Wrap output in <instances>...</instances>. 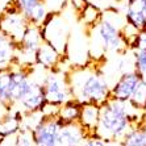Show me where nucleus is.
Listing matches in <instances>:
<instances>
[{
    "instance_id": "1",
    "label": "nucleus",
    "mask_w": 146,
    "mask_h": 146,
    "mask_svg": "<svg viewBox=\"0 0 146 146\" xmlns=\"http://www.w3.org/2000/svg\"><path fill=\"white\" fill-rule=\"evenodd\" d=\"M143 121L142 109L133 107L129 102L109 98L100 106V117L95 133L106 142H121L122 137L133 125Z\"/></svg>"
},
{
    "instance_id": "2",
    "label": "nucleus",
    "mask_w": 146,
    "mask_h": 146,
    "mask_svg": "<svg viewBox=\"0 0 146 146\" xmlns=\"http://www.w3.org/2000/svg\"><path fill=\"white\" fill-rule=\"evenodd\" d=\"M66 76L71 88L72 99L78 100L80 104L95 103L102 106L111 98V86L104 72L95 63L72 67Z\"/></svg>"
},
{
    "instance_id": "3",
    "label": "nucleus",
    "mask_w": 146,
    "mask_h": 146,
    "mask_svg": "<svg viewBox=\"0 0 146 146\" xmlns=\"http://www.w3.org/2000/svg\"><path fill=\"white\" fill-rule=\"evenodd\" d=\"M33 66L15 62L0 70V107L5 112L13 111L24 94L34 82Z\"/></svg>"
},
{
    "instance_id": "4",
    "label": "nucleus",
    "mask_w": 146,
    "mask_h": 146,
    "mask_svg": "<svg viewBox=\"0 0 146 146\" xmlns=\"http://www.w3.org/2000/svg\"><path fill=\"white\" fill-rule=\"evenodd\" d=\"M44 90L45 100L48 107H59L63 103L72 99L71 88L68 84L66 74H62L58 70H50L45 75L44 80L41 82Z\"/></svg>"
},
{
    "instance_id": "5",
    "label": "nucleus",
    "mask_w": 146,
    "mask_h": 146,
    "mask_svg": "<svg viewBox=\"0 0 146 146\" xmlns=\"http://www.w3.org/2000/svg\"><path fill=\"white\" fill-rule=\"evenodd\" d=\"M68 27L59 13H49L41 24V36L44 42L51 45L62 55H66L68 48Z\"/></svg>"
},
{
    "instance_id": "6",
    "label": "nucleus",
    "mask_w": 146,
    "mask_h": 146,
    "mask_svg": "<svg viewBox=\"0 0 146 146\" xmlns=\"http://www.w3.org/2000/svg\"><path fill=\"white\" fill-rule=\"evenodd\" d=\"M92 29L95 31L98 42L100 44L103 51H113L117 54H124L130 50L128 42L122 37L121 28L115 25L104 16H102L99 23L95 27H92Z\"/></svg>"
},
{
    "instance_id": "7",
    "label": "nucleus",
    "mask_w": 146,
    "mask_h": 146,
    "mask_svg": "<svg viewBox=\"0 0 146 146\" xmlns=\"http://www.w3.org/2000/svg\"><path fill=\"white\" fill-rule=\"evenodd\" d=\"M63 122L58 119L55 112H42L41 117L31 128L36 146H55L58 133Z\"/></svg>"
},
{
    "instance_id": "8",
    "label": "nucleus",
    "mask_w": 146,
    "mask_h": 146,
    "mask_svg": "<svg viewBox=\"0 0 146 146\" xmlns=\"http://www.w3.org/2000/svg\"><path fill=\"white\" fill-rule=\"evenodd\" d=\"M42 42L44 40L41 36V25L29 24L23 38L17 44L16 61L21 65L34 66V55Z\"/></svg>"
},
{
    "instance_id": "9",
    "label": "nucleus",
    "mask_w": 146,
    "mask_h": 146,
    "mask_svg": "<svg viewBox=\"0 0 146 146\" xmlns=\"http://www.w3.org/2000/svg\"><path fill=\"white\" fill-rule=\"evenodd\" d=\"M29 24L31 23L25 19L24 15L12 4H9L0 15V29L8 34L16 44H19V41L23 38Z\"/></svg>"
},
{
    "instance_id": "10",
    "label": "nucleus",
    "mask_w": 146,
    "mask_h": 146,
    "mask_svg": "<svg viewBox=\"0 0 146 146\" xmlns=\"http://www.w3.org/2000/svg\"><path fill=\"white\" fill-rule=\"evenodd\" d=\"M45 107H46V100H45L42 84L34 80L29 90L25 92V95L19 100L15 109L21 111L24 115H29V113L44 112Z\"/></svg>"
},
{
    "instance_id": "11",
    "label": "nucleus",
    "mask_w": 146,
    "mask_h": 146,
    "mask_svg": "<svg viewBox=\"0 0 146 146\" xmlns=\"http://www.w3.org/2000/svg\"><path fill=\"white\" fill-rule=\"evenodd\" d=\"M11 4L34 25H41L49 15L45 0H12Z\"/></svg>"
},
{
    "instance_id": "12",
    "label": "nucleus",
    "mask_w": 146,
    "mask_h": 146,
    "mask_svg": "<svg viewBox=\"0 0 146 146\" xmlns=\"http://www.w3.org/2000/svg\"><path fill=\"white\" fill-rule=\"evenodd\" d=\"M141 78L136 71L120 74L119 79L111 86V98L117 99L120 102H129Z\"/></svg>"
},
{
    "instance_id": "13",
    "label": "nucleus",
    "mask_w": 146,
    "mask_h": 146,
    "mask_svg": "<svg viewBox=\"0 0 146 146\" xmlns=\"http://www.w3.org/2000/svg\"><path fill=\"white\" fill-rule=\"evenodd\" d=\"M122 15L129 25L137 31L146 28V0H125Z\"/></svg>"
},
{
    "instance_id": "14",
    "label": "nucleus",
    "mask_w": 146,
    "mask_h": 146,
    "mask_svg": "<svg viewBox=\"0 0 146 146\" xmlns=\"http://www.w3.org/2000/svg\"><path fill=\"white\" fill-rule=\"evenodd\" d=\"M87 136L88 133L78 121L67 122L61 126L55 146H80Z\"/></svg>"
},
{
    "instance_id": "15",
    "label": "nucleus",
    "mask_w": 146,
    "mask_h": 146,
    "mask_svg": "<svg viewBox=\"0 0 146 146\" xmlns=\"http://www.w3.org/2000/svg\"><path fill=\"white\" fill-rule=\"evenodd\" d=\"M65 55H62L57 49L51 45L42 42L34 55V66H40L44 70H58V66L62 62Z\"/></svg>"
},
{
    "instance_id": "16",
    "label": "nucleus",
    "mask_w": 146,
    "mask_h": 146,
    "mask_svg": "<svg viewBox=\"0 0 146 146\" xmlns=\"http://www.w3.org/2000/svg\"><path fill=\"white\" fill-rule=\"evenodd\" d=\"M23 120L24 113L19 109L5 112V115L0 117V138L17 134L23 126Z\"/></svg>"
},
{
    "instance_id": "17",
    "label": "nucleus",
    "mask_w": 146,
    "mask_h": 146,
    "mask_svg": "<svg viewBox=\"0 0 146 146\" xmlns=\"http://www.w3.org/2000/svg\"><path fill=\"white\" fill-rule=\"evenodd\" d=\"M99 117H100V106L95 103H84L82 104L80 115L78 122L86 129L88 134H94L98 126Z\"/></svg>"
},
{
    "instance_id": "18",
    "label": "nucleus",
    "mask_w": 146,
    "mask_h": 146,
    "mask_svg": "<svg viewBox=\"0 0 146 146\" xmlns=\"http://www.w3.org/2000/svg\"><path fill=\"white\" fill-rule=\"evenodd\" d=\"M17 44L0 29V70L16 62Z\"/></svg>"
},
{
    "instance_id": "19",
    "label": "nucleus",
    "mask_w": 146,
    "mask_h": 146,
    "mask_svg": "<svg viewBox=\"0 0 146 146\" xmlns=\"http://www.w3.org/2000/svg\"><path fill=\"white\" fill-rule=\"evenodd\" d=\"M122 146H146V121L133 125L121 139Z\"/></svg>"
},
{
    "instance_id": "20",
    "label": "nucleus",
    "mask_w": 146,
    "mask_h": 146,
    "mask_svg": "<svg viewBox=\"0 0 146 146\" xmlns=\"http://www.w3.org/2000/svg\"><path fill=\"white\" fill-rule=\"evenodd\" d=\"M80 108H82L80 103L78 100H75V99H71V100H68V102L63 103L62 106L58 107L55 115L58 116V119L61 120L63 124L75 122L79 120Z\"/></svg>"
},
{
    "instance_id": "21",
    "label": "nucleus",
    "mask_w": 146,
    "mask_h": 146,
    "mask_svg": "<svg viewBox=\"0 0 146 146\" xmlns=\"http://www.w3.org/2000/svg\"><path fill=\"white\" fill-rule=\"evenodd\" d=\"M80 17L86 27L92 28L102 19V11L92 3H83L80 9Z\"/></svg>"
},
{
    "instance_id": "22",
    "label": "nucleus",
    "mask_w": 146,
    "mask_h": 146,
    "mask_svg": "<svg viewBox=\"0 0 146 146\" xmlns=\"http://www.w3.org/2000/svg\"><path fill=\"white\" fill-rule=\"evenodd\" d=\"M129 103L138 109L143 108V106L146 104V82L141 80L138 83V86L133 92V95L130 96Z\"/></svg>"
},
{
    "instance_id": "23",
    "label": "nucleus",
    "mask_w": 146,
    "mask_h": 146,
    "mask_svg": "<svg viewBox=\"0 0 146 146\" xmlns=\"http://www.w3.org/2000/svg\"><path fill=\"white\" fill-rule=\"evenodd\" d=\"M134 58V71L141 80L146 82V50H132Z\"/></svg>"
},
{
    "instance_id": "24",
    "label": "nucleus",
    "mask_w": 146,
    "mask_h": 146,
    "mask_svg": "<svg viewBox=\"0 0 146 146\" xmlns=\"http://www.w3.org/2000/svg\"><path fill=\"white\" fill-rule=\"evenodd\" d=\"M15 146H36L32 137V130L27 126H21V129L16 134V141H15Z\"/></svg>"
},
{
    "instance_id": "25",
    "label": "nucleus",
    "mask_w": 146,
    "mask_h": 146,
    "mask_svg": "<svg viewBox=\"0 0 146 146\" xmlns=\"http://www.w3.org/2000/svg\"><path fill=\"white\" fill-rule=\"evenodd\" d=\"M129 49L130 50H146V28L137 32Z\"/></svg>"
},
{
    "instance_id": "26",
    "label": "nucleus",
    "mask_w": 146,
    "mask_h": 146,
    "mask_svg": "<svg viewBox=\"0 0 146 146\" xmlns=\"http://www.w3.org/2000/svg\"><path fill=\"white\" fill-rule=\"evenodd\" d=\"M80 146H107V142L100 137H98L96 134H88Z\"/></svg>"
},
{
    "instance_id": "27",
    "label": "nucleus",
    "mask_w": 146,
    "mask_h": 146,
    "mask_svg": "<svg viewBox=\"0 0 146 146\" xmlns=\"http://www.w3.org/2000/svg\"><path fill=\"white\" fill-rule=\"evenodd\" d=\"M15 141H16V134L15 136L1 137L0 138V146H15Z\"/></svg>"
},
{
    "instance_id": "28",
    "label": "nucleus",
    "mask_w": 146,
    "mask_h": 146,
    "mask_svg": "<svg viewBox=\"0 0 146 146\" xmlns=\"http://www.w3.org/2000/svg\"><path fill=\"white\" fill-rule=\"evenodd\" d=\"M107 146H122L121 142H116V141H111V142H107Z\"/></svg>"
},
{
    "instance_id": "29",
    "label": "nucleus",
    "mask_w": 146,
    "mask_h": 146,
    "mask_svg": "<svg viewBox=\"0 0 146 146\" xmlns=\"http://www.w3.org/2000/svg\"><path fill=\"white\" fill-rule=\"evenodd\" d=\"M142 113H143V120L146 121V104L143 106V108H142Z\"/></svg>"
}]
</instances>
